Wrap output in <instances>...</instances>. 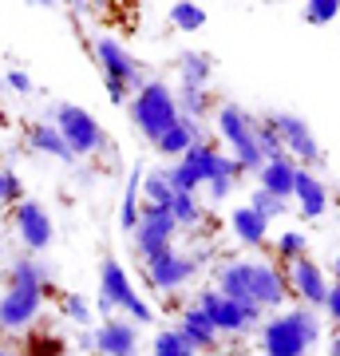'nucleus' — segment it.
I'll return each instance as SVG.
<instances>
[{"instance_id": "8", "label": "nucleus", "mask_w": 340, "mask_h": 356, "mask_svg": "<svg viewBox=\"0 0 340 356\" xmlns=\"http://www.w3.org/2000/svg\"><path fill=\"white\" fill-rule=\"evenodd\" d=\"M194 305L206 313V321L218 329V337H245V332L261 329L265 321V313L257 305H238V301L222 297L218 289H202Z\"/></svg>"}, {"instance_id": "28", "label": "nucleus", "mask_w": 340, "mask_h": 356, "mask_svg": "<svg viewBox=\"0 0 340 356\" xmlns=\"http://www.w3.org/2000/svg\"><path fill=\"white\" fill-rule=\"evenodd\" d=\"M273 250H277V261L293 266V261L309 257V238H305V229H285L277 242H273Z\"/></svg>"}, {"instance_id": "10", "label": "nucleus", "mask_w": 340, "mask_h": 356, "mask_svg": "<svg viewBox=\"0 0 340 356\" xmlns=\"http://www.w3.org/2000/svg\"><path fill=\"white\" fill-rule=\"evenodd\" d=\"M175 218H170V210H151V206H143L139 210V226H135V250H139L143 261H151V257H163L175 250Z\"/></svg>"}, {"instance_id": "2", "label": "nucleus", "mask_w": 340, "mask_h": 356, "mask_svg": "<svg viewBox=\"0 0 340 356\" xmlns=\"http://www.w3.org/2000/svg\"><path fill=\"white\" fill-rule=\"evenodd\" d=\"M257 337H261L265 356H309V348L321 341V317L305 305L285 309V313L265 317Z\"/></svg>"}, {"instance_id": "26", "label": "nucleus", "mask_w": 340, "mask_h": 356, "mask_svg": "<svg viewBox=\"0 0 340 356\" xmlns=\"http://www.w3.org/2000/svg\"><path fill=\"white\" fill-rule=\"evenodd\" d=\"M241 175H245V170H241V166L229 159V154H222V170H218V175L206 182V186H210V202H222V198H229Z\"/></svg>"}, {"instance_id": "35", "label": "nucleus", "mask_w": 340, "mask_h": 356, "mask_svg": "<svg viewBox=\"0 0 340 356\" xmlns=\"http://www.w3.org/2000/svg\"><path fill=\"white\" fill-rule=\"evenodd\" d=\"M24 194H20V178L13 175V170H4L0 166V206H8V202H20Z\"/></svg>"}, {"instance_id": "21", "label": "nucleus", "mask_w": 340, "mask_h": 356, "mask_svg": "<svg viewBox=\"0 0 340 356\" xmlns=\"http://www.w3.org/2000/svg\"><path fill=\"white\" fill-rule=\"evenodd\" d=\"M229 229H234V238H238L241 245H265V238H269V222H265L261 214H253L250 206H238L234 214H229Z\"/></svg>"}, {"instance_id": "1", "label": "nucleus", "mask_w": 340, "mask_h": 356, "mask_svg": "<svg viewBox=\"0 0 340 356\" xmlns=\"http://www.w3.org/2000/svg\"><path fill=\"white\" fill-rule=\"evenodd\" d=\"M214 289L238 305H257L261 313H277L289 301L285 269L269 266V261H226V266H218Z\"/></svg>"}, {"instance_id": "34", "label": "nucleus", "mask_w": 340, "mask_h": 356, "mask_svg": "<svg viewBox=\"0 0 340 356\" xmlns=\"http://www.w3.org/2000/svg\"><path fill=\"white\" fill-rule=\"evenodd\" d=\"M63 317L76 321L79 329L88 332V325H91V305L79 297V293H63Z\"/></svg>"}, {"instance_id": "36", "label": "nucleus", "mask_w": 340, "mask_h": 356, "mask_svg": "<svg viewBox=\"0 0 340 356\" xmlns=\"http://www.w3.org/2000/svg\"><path fill=\"white\" fill-rule=\"evenodd\" d=\"M4 83H8L13 91H20V95H28V91H32V76H28V72H20V67H16V72H8V76H4Z\"/></svg>"}, {"instance_id": "11", "label": "nucleus", "mask_w": 340, "mask_h": 356, "mask_svg": "<svg viewBox=\"0 0 340 356\" xmlns=\"http://www.w3.org/2000/svg\"><path fill=\"white\" fill-rule=\"evenodd\" d=\"M202 269V257L194 254H182V250H170V254L163 257H151V261H143V273H147V281H151L159 293H175L182 289L194 273Z\"/></svg>"}, {"instance_id": "14", "label": "nucleus", "mask_w": 340, "mask_h": 356, "mask_svg": "<svg viewBox=\"0 0 340 356\" xmlns=\"http://www.w3.org/2000/svg\"><path fill=\"white\" fill-rule=\"evenodd\" d=\"M95 332V353L99 356H139V329L127 317H107Z\"/></svg>"}, {"instance_id": "18", "label": "nucleus", "mask_w": 340, "mask_h": 356, "mask_svg": "<svg viewBox=\"0 0 340 356\" xmlns=\"http://www.w3.org/2000/svg\"><path fill=\"white\" fill-rule=\"evenodd\" d=\"M210 79H214V56L198 48H186L178 56V88H206L210 91Z\"/></svg>"}, {"instance_id": "6", "label": "nucleus", "mask_w": 340, "mask_h": 356, "mask_svg": "<svg viewBox=\"0 0 340 356\" xmlns=\"http://www.w3.org/2000/svg\"><path fill=\"white\" fill-rule=\"evenodd\" d=\"M95 60L103 67V88H107V99L115 107H123L131 91H139L147 79H143V67L131 51L119 44L115 36H99L95 40Z\"/></svg>"}, {"instance_id": "24", "label": "nucleus", "mask_w": 340, "mask_h": 356, "mask_svg": "<svg viewBox=\"0 0 340 356\" xmlns=\"http://www.w3.org/2000/svg\"><path fill=\"white\" fill-rule=\"evenodd\" d=\"M175 103H178V119H190V123H202L210 115V91L206 88H178Z\"/></svg>"}, {"instance_id": "16", "label": "nucleus", "mask_w": 340, "mask_h": 356, "mask_svg": "<svg viewBox=\"0 0 340 356\" xmlns=\"http://www.w3.org/2000/svg\"><path fill=\"white\" fill-rule=\"evenodd\" d=\"M293 198H297V210H301L305 222H316V218L328 214V186L321 182V175L316 170H305V166H297V182H293Z\"/></svg>"}, {"instance_id": "22", "label": "nucleus", "mask_w": 340, "mask_h": 356, "mask_svg": "<svg viewBox=\"0 0 340 356\" xmlns=\"http://www.w3.org/2000/svg\"><path fill=\"white\" fill-rule=\"evenodd\" d=\"M28 143H32L40 154H51V159H60V163H79L76 154L67 151L63 135L51 127V123H36V127H28Z\"/></svg>"}, {"instance_id": "19", "label": "nucleus", "mask_w": 340, "mask_h": 356, "mask_svg": "<svg viewBox=\"0 0 340 356\" xmlns=\"http://www.w3.org/2000/svg\"><path fill=\"white\" fill-rule=\"evenodd\" d=\"M293 182H297V163L293 159H269V163L257 170V186L269 191L273 198H293Z\"/></svg>"}, {"instance_id": "37", "label": "nucleus", "mask_w": 340, "mask_h": 356, "mask_svg": "<svg viewBox=\"0 0 340 356\" xmlns=\"http://www.w3.org/2000/svg\"><path fill=\"white\" fill-rule=\"evenodd\" d=\"M325 313H328V317H332V321H337V325H340V285H332V289H328Z\"/></svg>"}, {"instance_id": "17", "label": "nucleus", "mask_w": 340, "mask_h": 356, "mask_svg": "<svg viewBox=\"0 0 340 356\" xmlns=\"http://www.w3.org/2000/svg\"><path fill=\"white\" fill-rule=\"evenodd\" d=\"M178 332L186 337L190 348H194L198 356H202V353H210V356L222 353V337H218V329L206 321V313H202L198 305L182 309V317H178Z\"/></svg>"}, {"instance_id": "25", "label": "nucleus", "mask_w": 340, "mask_h": 356, "mask_svg": "<svg viewBox=\"0 0 340 356\" xmlns=\"http://www.w3.org/2000/svg\"><path fill=\"white\" fill-rule=\"evenodd\" d=\"M139 182H143V170H131V178H127V194H123V206H119V229H127V234H135V226H139V210H143Z\"/></svg>"}, {"instance_id": "33", "label": "nucleus", "mask_w": 340, "mask_h": 356, "mask_svg": "<svg viewBox=\"0 0 340 356\" xmlns=\"http://www.w3.org/2000/svg\"><path fill=\"white\" fill-rule=\"evenodd\" d=\"M301 16H305V24H332L340 16V0H309Z\"/></svg>"}, {"instance_id": "30", "label": "nucleus", "mask_w": 340, "mask_h": 356, "mask_svg": "<svg viewBox=\"0 0 340 356\" xmlns=\"http://www.w3.org/2000/svg\"><path fill=\"white\" fill-rule=\"evenodd\" d=\"M257 147H261L265 163H269V159H285L281 135H277V127H273V119H269V115H261V119H257Z\"/></svg>"}, {"instance_id": "41", "label": "nucleus", "mask_w": 340, "mask_h": 356, "mask_svg": "<svg viewBox=\"0 0 340 356\" xmlns=\"http://www.w3.org/2000/svg\"><path fill=\"white\" fill-rule=\"evenodd\" d=\"M0 356H16V353H4V348H0Z\"/></svg>"}, {"instance_id": "3", "label": "nucleus", "mask_w": 340, "mask_h": 356, "mask_svg": "<svg viewBox=\"0 0 340 356\" xmlns=\"http://www.w3.org/2000/svg\"><path fill=\"white\" fill-rule=\"evenodd\" d=\"M127 107H131V123L139 127L143 139H151V143H159L166 131L178 123L175 91H170V83H163V79L143 83V88L127 99Z\"/></svg>"}, {"instance_id": "9", "label": "nucleus", "mask_w": 340, "mask_h": 356, "mask_svg": "<svg viewBox=\"0 0 340 356\" xmlns=\"http://www.w3.org/2000/svg\"><path fill=\"white\" fill-rule=\"evenodd\" d=\"M269 119H273V127H277V135H281L285 159H293V163L305 166V170H313V166L325 163V151H321V143H316L313 127L305 123L301 115H293V111H269Z\"/></svg>"}, {"instance_id": "7", "label": "nucleus", "mask_w": 340, "mask_h": 356, "mask_svg": "<svg viewBox=\"0 0 340 356\" xmlns=\"http://www.w3.org/2000/svg\"><path fill=\"white\" fill-rule=\"evenodd\" d=\"M218 135L229 147V159L241 170H261V147H257V115H250L238 103H222L218 107Z\"/></svg>"}, {"instance_id": "38", "label": "nucleus", "mask_w": 340, "mask_h": 356, "mask_svg": "<svg viewBox=\"0 0 340 356\" xmlns=\"http://www.w3.org/2000/svg\"><path fill=\"white\" fill-rule=\"evenodd\" d=\"M328 356H340V332H332V341H328Z\"/></svg>"}, {"instance_id": "15", "label": "nucleus", "mask_w": 340, "mask_h": 356, "mask_svg": "<svg viewBox=\"0 0 340 356\" xmlns=\"http://www.w3.org/2000/svg\"><path fill=\"white\" fill-rule=\"evenodd\" d=\"M44 309V293H28V289H8L0 297V329L4 332H16L32 325Z\"/></svg>"}, {"instance_id": "13", "label": "nucleus", "mask_w": 340, "mask_h": 356, "mask_svg": "<svg viewBox=\"0 0 340 356\" xmlns=\"http://www.w3.org/2000/svg\"><path fill=\"white\" fill-rule=\"evenodd\" d=\"M13 226H16V238L32 250V254H40V250H48L51 238H56V226H51V214L44 210L40 202H32V198H24V202H16L13 210Z\"/></svg>"}, {"instance_id": "40", "label": "nucleus", "mask_w": 340, "mask_h": 356, "mask_svg": "<svg viewBox=\"0 0 340 356\" xmlns=\"http://www.w3.org/2000/svg\"><path fill=\"white\" fill-rule=\"evenodd\" d=\"M214 356H241V353H234V348H222V353H214Z\"/></svg>"}, {"instance_id": "32", "label": "nucleus", "mask_w": 340, "mask_h": 356, "mask_svg": "<svg viewBox=\"0 0 340 356\" xmlns=\"http://www.w3.org/2000/svg\"><path fill=\"white\" fill-rule=\"evenodd\" d=\"M253 210V214H261L265 222H269V226H273V218H281L285 214V210H289V202H281V198H273V194L269 191H261V186H257V191L250 194V202H245Z\"/></svg>"}, {"instance_id": "20", "label": "nucleus", "mask_w": 340, "mask_h": 356, "mask_svg": "<svg viewBox=\"0 0 340 356\" xmlns=\"http://www.w3.org/2000/svg\"><path fill=\"white\" fill-rule=\"evenodd\" d=\"M198 143H206V131H202V123L178 119L175 127L166 131L163 139L154 143V147H159V154H166V159H182V154H186L190 147H198Z\"/></svg>"}, {"instance_id": "23", "label": "nucleus", "mask_w": 340, "mask_h": 356, "mask_svg": "<svg viewBox=\"0 0 340 356\" xmlns=\"http://www.w3.org/2000/svg\"><path fill=\"white\" fill-rule=\"evenodd\" d=\"M139 198H143V206H151V210H170L175 191H170V182H166V170H143Z\"/></svg>"}, {"instance_id": "4", "label": "nucleus", "mask_w": 340, "mask_h": 356, "mask_svg": "<svg viewBox=\"0 0 340 356\" xmlns=\"http://www.w3.org/2000/svg\"><path fill=\"white\" fill-rule=\"evenodd\" d=\"M99 305H103L107 317H115V309L127 313L131 325H154V321H159L154 305L151 301H143L139 293H135V285H131V277H127V269L119 266L115 257H103V266H99Z\"/></svg>"}, {"instance_id": "29", "label": "nucleus", "mask_w": 340, "mask_h": 356, "mask_svg": "<svg viewBox=\"0 0 340 356\" xmlns=\"http://www.w3.org/2000/svg\"><path fill=\"white\" fill-rule=\"evenodd\" d=\"M170 218H175L178 229H190L202 222V206L194 194H175V202H170Z\"/></svg>"}, {"instance_id": "27", "label": "nucleus", "mask_w": 340, "mask_h": 356, "mask_svg": "<svg viewBox=\"0 0 340 356\" xmlns=\"http://www.w3.org/2000/svg\"><path fill=\"white\" fill-rule=\"evenodd\" d=\"M170 24L178 32H202L206 28V8L194 4V0H178V4H170Z\"/></svg>"}, {"instance_id": "12", "label": "nucleus", "mask_w": 340, "mask_h": 356, "mask_svg": "<svg viewBox=\"0 0 340 356\" xmlns=\"http://www.w3.org/2000/svg\"><path fill=\"white\" fill-rule=\"evenodd\" d=\"M289 297H301L305 309H325L328 301V289H332V281H328V273L321 269V261H313V257H301V261H293L289 266Z\"/></svg>"}, {"instance_id": "39", "label": "nucleus", "mask_w": 340, "mask_h": 356, "mask_svg": "<svg viewBox=\"0 0 340 356\" xmlns=\"http://www.w3.org/2000/svg\"><path fill=\"white\" fill-rule=\"evenodd\" d=\"M332 277H337V281H332V285H340V257H337V261H332Z\"/></svg>"}, {"instance_id": "31", "label": "nucleus", "mask_w": 340, "mask_h": 356, "mask_svg": "<svg viewBox=\"0 0 340 356\" xmlns=\"http://www.w3.org/2000/svg\"><path fill=\"white\" fill-rule=\"evenodd\" d=\"M154 356H198L190 348V341L178 329H163L154 337Z\"/></svg>"}, {"instance_id": "5", "label": "nucleus", "mask_w": 340, "mask_h": 356, "mask_svg": "<svg viewBox=\"0 0 340 356\" xmlns=\"http://www.w3.org/2000/svg\"><path fill=\"white\" fill-rule=\"evenodd\" d=\"M48 123L63 135L67 151L76 154V159H91V154H99V151H111V139L99 127V119L91 111H83V107H76V103H56Z\"/></svg>"}]
</instances>
